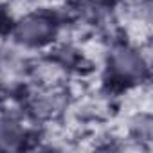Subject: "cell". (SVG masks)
<instances>
[{
	"label": "cell",
	"mask_w": 153,
	"mask_h": 153,
	"mask_svg": "<svg viewBox=\"0 0 153 153\" xmlns=\"http://www.w3.org/2000/svg\"><path fill=\"white\" fill-rule=\"evenodd\" d=\"M56 34V24L49 15L33 13L24 16L15 25V38L25 47H42Z\"/></svg>",
	"instance_id": "obj_1"
},
{
	"label": "cell",
	"mask_w": 153,
	"mask_h": 153,
	"mask_svg": "<svg viewBox=\"0 0 153 153\" xmlns=\"http://www.w3.org/2000/svg\"><path fill=\"white\" fill-rule=\"evenodd\" d=\"M110 68L119 79L130 81V79L140 78L144 65H142L140 54L135 49L119 45V47L112 49V52H110Z\"/></svg>",
	"instance_id": "obj_2"
}]
</instances>
